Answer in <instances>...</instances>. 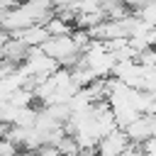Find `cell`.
Returning a JSON list of instances; mask_svg holds the SVG:
<instances>
[{"label": "cell", "instance_id": "cell-4", "mask_svg": "<svg viewBox=\"0 0 156 156\" xmlns=\"http://www.w3.org/2000/svg\"><path fill=\"white\" fill-rule=\"evenodd\" d=\"M12 39L22 41L27 49H39V46H41V44L49 39V34H46L44 24H34V27H27V29H22V32L12 34Z\"/></svg>", "mask_w": 156, "mask_h": 156}, {"label": "cell", "instance_id": "cell-1", "mask_svg": "<svg viewBox=\"0 0 156 156\" xmlns=\"http://www.w3.org/2000/svg\"><path fill=\"white\" fill-rule=\"evenodd\" d=\"M132 144H129V139H127V134L122 132V129H115V132H110V134H105L100 141H98V146H95V154L98 156H119L124 149H129Z\"/></svg>", "mask_w": 156, "mask_h": 156}, {"label": "cell", "instance_id": "cell-5", "mask_svg": "<svg viewBox=\"0 0 156 156\" xmlns=\"http://www.w3.org/2000/svg\"><path fill=\"white\" fill-rule=\"evenodd\" d=\"M100 10H102L105 20H112V22H119V20H124V17L134 15V12L127 7V2H124V0H105V2L100 5Z\"/></svg>", "mask_w": 156, "mask_h": 156}, {"label": "cell", "instance_id": "cell-10", "mask_svg": "<svg viewBox=\"0 0 156 156\" xmlns=\"http://www.w3.org/2000/svg\"><path fill=\"white\" fill-rule=\"evenodd\" d=\"M85 2H90V5H98V7H100V5L105 2V0H85Z\"/></svg>", "mask_w": 156, "mask_h": 156}, {"label": "cell", "instance_id": "cell-3", "mask_svg": "<svg viewBox=\"0 0 156 156\" xmlns=\"http://www.w3.org/2000/svg\"><path fill=\"white\" fill-rule=\"evenodd\" d=\"M124 134H127V139H129V144H134V146H141L146 139H151V117L149 115H141L136 122H132L127 129H122Z\"/></svg>", "mask_w": 156, "mask_h": 156}, {"label": "cell", "instance_id": "cell-2", "mask_svg": "<svg viewBox=\"0 0 156 156\" xmlns=\"http://www.w3.org/2000/svg\"><path fill=\"white\" fill-rule=\"evenodd\" d=\"M27 54H29V49L22 44V41H17V39H7L2 46H0V61L2 63H10V66H22V61L27 58Z\"/></svg>", "mask_w": 156, "mask_h": 156}, {"label": "cell", "instance_id": "cell-9", "mask_svg": "<svg viewBox=\"0 0 156 156\" xmlns=\"http://www.w3.org/2000/svg\"><path fill=\"white\" fill-rule=\"evenodd\" d=\"M76 156H98V154H95V149H83V151H78Z\"/></svg>", "mask_w": 156, "mask_h": 156}, {"label": "cell", "instance_id": "cell-6", "mask_svg": "<svg viewBox=\"0 0 156 156\" xmlns=\"http://www.w3.org/2000/svg\"><path fill=\"white\" fill-rule=\"evenodd\" d=\"M44 29H46V34H49V37H71V32H73V24H68V22H63L61 17L51 15V17L46 20Z\"/></svg>", "mask_w": 156, "mask_h": 156}, {"label": "cell", "instance_id": "cell-7", "mask_svg": "<svg viewBox=\"0 0 156 156\" xmlns=\"http://www.w3.org/2000/svg\"><path fill=\"white\" fill-rule=\"evenodd\" d=\"M134 17L141 20L144 24H149V27H156V2H151V5H146V7H141V10H136Z\"/></svg>", "mask_w": 156, "mask_h": 156}, {"label": "cell", "instance_id": "cell-8", "mask_svg": "<svg viewBox=\"0 0 156 156\" xmlns=\"http://www.w3.org/2000/svg\"><path fill=\"white\" fill-rule=\"evenodd\" d=\"M127 2V7L132 10V12H136V10H141V7H146V5H151V2H156V0H124Z\"/></svg>", "mask_w": 156, "mask_h": 156}]
</instances>
